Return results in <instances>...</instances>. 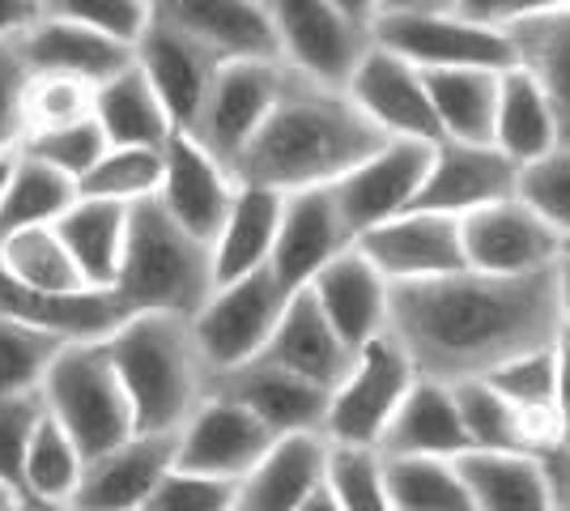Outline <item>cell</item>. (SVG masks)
Listing matches in <instances>:
<instances>
[{
	"instance_id": "cell-31",
	"label": "cell",
	"mask_w": 570,
	"mask_h": 511,
	"mask_svg": "<svg viewBox=\"0 0 570 511\" xmlns=\"http://www.w3.org/2000/svg\"><path fill=\"white\" fill-rule=\"evenodd\" d=\"M502 30L511 39L515 69H523L541 86V95L553 107L562 141H570V9L520 18V22L502 26Z\"/></svg>"
},
{
	"instance_id": "cell-17",
	"label": "cell",
	"mask_w": 570,
	"mask_h": 511,
	"mask_svg": "<svg viewBox=\"0 0 570 511\" xmlns=\"http://www.w3.org/2000/svg\"><path fill=\"white\" fill-rule=\"evenodd\" d=\"M222 60L226 56H217L200 39H191L184 30L158 22V18H149L145 30L137 35V43H132V65L141 69L145 81L154 86L158 102L167 107L175 132H188L191 128Z\"/></svg>"
},
{
	"instance_id": "cell-6",
	"label": "cell",
	"mask_w": 570,
	"mask_h": 511,
	"mask_svg": "<svg viewBox=\"0 0 570 511\" xmlns=\"http://www.w3.org/2000/svg\"><path fill=\"white\" fill-rule=\"evenodd\" d=\"M417 371L409 363L404 345L392 333L371 337L354 350V363L341 375V384L328 392V410L320 422V435L328 448H366L375 452L383 426L392 422L396 405L404 401Z\"/></svg>"
},
{
	"instance_id": "cell-50",
	"label": "cell",
	"mask_w": 570,
	"mask_h": 511,
	"mask_svg": "<svg viewBox=\"0 0 570 511\" xmlns=\"http://www.w3.org/2000/svg\"><path fill=\"white\" fill-rule=\"evenodd\" d=\"M39 417H43V396L39 392L0 396V482L9 490L22 487V461Z\"/></svg>"
},
{
	"instance_id": "cell-59",
	"label": "cell",
	"mask_w": 570,
	"mask_h": 511,
	"mask_svg": "<svg viewBox=\"0 0 570 511\" xmlns=\"http://www.w3.org/2000/svg\"><path fill=\"white\" fill-rule=\"evenodd\" d=\"M448 0H375V13H409V9H434Z\"/></svg>"
},
{
	"instance_id": "cell-24",
	"label": "cell",
	"mask_w": 570,
	"mask_h": 511,
	"mask_svg": "<svg viewBox=\"0 0 570 511\" xmlns=\"http://www.w3.org/2000/svg\"><path fill=\"white\" fill-rule=\"evenodd\" d=\"M328 439L320 431H294L268 443L235 487V511H294L311 490L328 482Z\"/></svg>"
},
{
	"instance_id": "cell-63",
	"label": "cell",
	"mask_w": 570,
	"mask_h": 511,
	"mask_svg": "<svg viewBox=\"0 0 570 511\" xmlns=\"http://www.w3.org/2000/svg\"><path fill=\"white\" fill-rule=\"evenodd\" d=\"M562 256H570V230L562 235Z\"/></svg>"
},
{
	"instance_id": "cell-43",
	"label": "cell",
	"mask_w": 570,
	"mask_h": 511,
	"mask_svg": "<svg viewBox=\"0 0 570 511\" xmlns=\"http://www.w3.org/2000/svg\"><path fill=\"white\" fill-rule=\"evenodd\" d=\"M26 137L39 128H60V124L95 116V86L81 77L65 73H30L22 95Z\"/></svg>"
},
{
	"instance_id": "cell-44",
	"label": "cell",
	"mask_w": 570,
	"mask_h": 511,
	"mask_svg": "<svg viewBox=\"0 0 570 511\" xmlns=\"http://www.w3.org/2000/svg\"><path fill=\"white\" fill-rule=\"evenodd\" d=\"M553 375H558V341L546 350H528L520 358H507L481 380L523 414H553Z\"/></svg>"
},
{
	"instance_id": "cell-45",
	"label": "cell",
	"mask_w": 570,
	"mask_h": 511,
	"mask_svg": "<svg viewBox=\"0 0 570 511\" xmlns=\"http://www.w3.org/2000/svg\"><path fill=\"white\" fill-rule=\"evenodd\" d=\"M515 196L528 200L558 235H567L570 230V141L553 146L549 154L532 158V163H523L520 179H515Z\"/></svg>"
},
{
	"instance_id": "cell-54",
	"label": "cell",
	"mask_w": 570,
	"mask_h": 511,
	"mask_svg": "<svg viewBox=\"0 0 570 511\" xmlns=\"http://www.w3.org/2000/svg\"><path fill=\"white\" fill-rule=\"evenodd\" d=\"M43 18V0H0V43L22 39Z\"/></svg>"
},
{
	"instance_id": "cell-62",
	"label": "cell",
	"mask_w": 570,
	"mask_h": 511,
	"mask_svg": "<svg viewBox=\"0 0 570 511\" xmlns=\"http://www.w3.org/2000/svg\"><path fill=\"white\" fill-rule=\"evenodd\" d=\"M9 163H13V154H9V158H0V188H4V179H9Z\"/></svg>"
},
{
	"instance_id": "cell-51",
	"label": "cell",
	"mask_w": 570,
	"mask_h": 511,
	"mask_svg": "<svg viewBox=\"0 0 570 511\" xmlns=\"http://www.w3.org/2000/svg\"><path fill=\"white\" fill-rule=\"evenodd\" d=\"M26 65L18 39L0 43V158L18 154L26 141V116H22V95H26Z\"/></svg>"
},
{
	"instance_id": "cell-38",
	"label": "cell",
	"mask_w": 570,
	"mask_h": 511,
	"mask_svg": "<svg viewBox=\"0 0 570 511\" xmlns=\"http://www.w3.org/2000/svg\"><path fill=\"white\" fill-rule=\"evenodd\" d=\"M452 396L464 435H469V452H532L528 431H523V410H515L485 380H455Z\"/></svg>"
},
{
	"instance_id": "cell-35",
	"label": "cell",
	"mask_w": 570,
	"mask_h": 511,
	"mask_svg": "<svg viewBox=\"0 0 570 511\" xmlns=\"http://www.w3.org/2000/svg\"><path fill=\"white\" fill-rule=\"evenodd\" d=\"M430 107L439 120V141H476L490 146L499 73L494 69H422Z\"/></svg>"
},
{
	"instance_id": "cell-3",
	"label": "cell",
	"mask_w": 570,
	"mask_h": 511,
	"mask_svg": "<svg viewBox=\"0 0 570 511\" xmlns=\"http://www.w3.org/2000/svg\"><path fill=\"white\" fill-rule=\"evenodd\" d=\"M102 350L132 405L137 431H179L209 392V366L196 350L188 316L132 312Z\"/></svg>"
},
{
	"instance_id": "cell-32",
	"label": "cell",
	"mask_w": 570,
	"mask_h": 511,
	"mask_svg": "<svg viewBox=\"0 0 570 511\" xmlns=\"http://www.w3.org/2000/svg\"><path fill=\"white\" fill-rule=\"evenodd\" d=\"M455 469L473 494V511H553L546 464L532 452H464Z\"/></svg>"
},
{
	"instance_id": "cell-61",
	"label": "cell",
	"mask_w": 570,
	"mask_h": 511,
	"mask_svg": "<svg viewBox=\"0 0 570 511\" xmlns=\"http://www.w3.org/2000/svg\"><path fill=\"white\" fill-rule=\"evenodd\" d=\"M13 503H18V490H9L0 482V511H13Z\"/></svg>"
},
{
	"instance_id": "cell-49",
	"label": "cell",
	"mask_w": 570,
	"mask_h": 511,
	"mask_svg": "<svg viewBox=\"0 0 570 511\" xmlns=\"http://www.w3.org/2000/svg\"><path fill=\"white\" fill-rule=\"evenodd\" d=\"M43 13L51 18H69V22L95 26L102 35H111L119 43H137V35L149 22L145 0H43Z\"/></svg>"
},
{
	"instance_id": "cell-27",
	"label": "cell",
	"mask_w": 570,
	"mask_h": 511,
	"mask_svg": "<svg viewBox=\"0 0 570 511\" xmlns=\"http://www.w3.org/2000/svg\"><path fill=\"white\" fill-rule=\"evenodd\" d=\"M26 73H65L81 81H107L124 65H132V48L119 43L111 35H102L95 26L69 22V18H51L43 13L39 22L18 39Z\"/></svg>"
},
{
	"instance_id": "cell-30",
	"label": "cell",
	"mask_w": 570,
	"mask_h": 511,
	"mask_svg": "<svg viewBox=\"0 0 570 511\" xmlns=\"http://www.w3.org/2000/svg\"><path fill=\"white\" fill-rule=\"evenodd\" d=\"M277 222H282V193L238 184L235 200H230L214 244H209L217 286L268 265V252H273V239H277Z\"/></svg>"
},
{
	"instance_id": "cell-4",
	"label": "cell",
	"mask_w": 570,
	"mask_h": 511,
	"mask_svg": "<svg viewBox=\"0 0 570 511\" xmlns=\"http://www.w3.org/2000/svg\"><path fill=\"white\" fill-rule=\"evenodd\" d=\"M214 286V252L205 239L188 235L154 196L128 205V239L111 282L128 316L167 312L191 320Z\"/></svg>"
},
{
	"instance_id": "cell-19",
	"label": "cell",
	"mask_w": 570,
	"mask_h": 511,
	"mask_svg": "<svg viewBox=\"0 0 570 511\" xmlns=\"http://www.w3.org/2000/svg\"><path fill=\"white\" fill-rule=\"evenodd\" d=\"M235 188L238 179L200 141H191L188 132H170L163 146V184H158L154 200L188 235L214 244L217 226L235 200Z\"/></svg>"
},
{
	"instance_id": "cell-16",
	"label": "cell",
	"mask_w": 570,
	"mask_h": 511,
	"mask_svg": "<svg viewBox=\"0 0 570 511\" xmlns=\"http://www.w3.org/2000/svg\"><path fill=\"white\" fill-rule=\"evenodd\" d=\"M170 464L175 431H132L124 443L81 464L69 503L77 511H141Z\"/></svg>"
},
{
	"instance_id": "cell-26",
	"label": "cell",
	"mask_w": 570,
	"mask_h": 511,
	"mask_svg": "<svg viewBox=\"0 0 570 511\" xmlns=\"http://www.w3.org/2000/svg\"><path fill=\"white\" fill-rule=\"evenodd\" d=\"M261 358L333 392L341 384V375L350 371V363H354V350L336 337L333 324L324 320L320 303H315V294L303 286V291H294L285 298V312L277 320L268 345L261 350Z\"/></svg>"
},
{
	"instance_id": "cell-40",
	"label": "cell",
	"mask_w": 570,
	"mask_h": 511,
	"mask_svg": "<svg viewBox=\"0 0 570 511\" xmlns=\"http://www.w3.org/2000/svg\"><path fill=\"white\" fill-rule=\"evenodd\" d=\"M158 184H163V149L107 146V154L77 179V193L137 205V200H149L158 193Z\"/></svg>"
},
{
	"instance_id": "cell-5",
	"label": "cell",
	"mask_w": 570,
	"mask_h": 511,
	"mask_svg": "<svg viewBox=\"0 0 570 511\" xmlns=\"http://www.w3.org/2000/svg\"><path fill=\"white\" fill-rule=\"evenodd\" d=\"M39 396H43V410L60 422V431L77 443L86 461L137 431L132 405L119 389V375L102 341H69L48 366Z\"/></svg>"
},
{
	"instance_id": "cell-39",
	"label": "cell",
	"mask_w": 570,
	"mask_h": 511,
	"mask_svg": "<svg viewBox=\"0 0 570 511\" xmlns=\"http://www.w3.org/2000/svg\"><path fill=\"white\" fill-rule=\"evenodd\" d=\"M0 268L30 291H77L86 286L77 277L69 247L60 244L56 226H26L0 239Z\"/></svg>"
},
{
	"instance_id": "cell-18",
	"label": "cell",
	"mask_w": 570,
	"mask_h": 511,
	"mask_svg": "<svg viewBox=\"0 0 570 511\" xmlns=\"http://www.w3.org/2000/svg\"><path fill=\"white\" fill-rule=\"evenodd\" d=\"M515 179H520V167L502 149L476 146V141H434L413 209L464 218L481 205L515 193Z\"/></svg>"
},
{
	"instance_id": "cell-9",
	"label": "cell",
	"mask_w": 570,
	"mask_h": 511,
	"mask_svg": "<svg viewBox=\"0 0 570 511\" xmlns=\"http://www.w3.org/2000/svg\"><path fill=\"white\" fill-rule=\"evenodd\" d=\"M285 298L289 291L268 273V265L214 286V294L191 316V337H196V350L209 366V375L230 371L261 354L282 320Z\"/></svg>"
},
{
	"instance_id": "cell-64",
	"label": "cell",
	"mask_w": 570,
	"mask_h": 511,
	"mask_svg": "<svg viewBox=\"0 0 570 511\" xmlns=\"http://www.w3.org/2000/svg\"><path fill=\"white\" fill-rule=\"evenodd\" d=\"M13 511H18V503H13Z\"/></svg>"
},
{
	"instance_id": "cell-34",
	"label": "cell",
	"mask_w": 570,
	"mask_h": 511,
	"mask_svg": "<svg viewBox=\"0 0 570 511\" xmlns=\"http://www.w3.org/2000/svg\"><path fill=\"white\" fill-rule=\"evenodd\" d=\"M490 146L502 149L515 167L532 163L549 154L553 146H562V132L553 120V107L541 95V86L523 69H502L499 73V102H494V132Z\"/></svg>"
},
{
	"instance_id": "cell-58",
	"label": "cell",
	"mask_w": 570,
	"mask_h": 511,
	"mask_svg": "<svg viewBox=\"0 0 570 511\" xmlns=\"http://www.w3.org/2000/svg\"><path fill=\"white\" fill-rule=\"evenodd\" d=\"M294 511H341V508H336L333 490H328V482H324L320 490H311L307 499H303V503H298Z\"/></svg>"
},
{
	"instance_id": "cell-15",
	"label": "cell",
	"mask_w": 570,
	"mask_h": 511,
	"mask_svg": "<svg viewBox=\"0 0 570 511\" xmlns=\"http://www.w3.org/2000/svg\"><path fill=\"white\" fill-rule=\"evenodd\" d=\"M354 244L387 277V286L469 268L464 265V244H460V218L430 214V209H404L396 218L362 230Z\"/></svg>"
},
{
	"instance_id": "cell-60",
	"label": "cell",
	"mask_w": 570,
	"mask_h": 511,
	"mask_svg": "<svg viewBox=\"0 0 570 511\" xmlns=\"http://www.w3.org/2000/svg\"><path fill=\"white\" fill-rule=\"evenodd\" d=\"M341 9H350L354 18H362V22H371L375 18V0H336Z\"/></svg>"
},
{
	"instance_id": "cell-56",
	"label": "cell",
	"mask_w": 570,
	"mask_h": 511,
	"mask_svg": "<svg viewBox=\"0 0 570 511\" xmlns=\"http://www.w3.org/2000/svg\"><path fill=\"white\" fill-rule=\"evenodd\" d=\"M558 303H562V337L570 341V256H558Z\"/></svg>"
},
{
	"instance_id": "cell-48",
	"label": "cell",
	"mask_w": 570,
	"mask_h": 511,
	"mask_svg": "<svg viewBox=\"0 0 570 511\" xmlns=\"http://www.w3.org/2000/svg\"><path fill=\"white\" fill-rule=\"evenodd\" d=\"M235 487L238 482H222V478H205L170 464L141 511H235Z\"/></svg>"
},
{
	"instance_id": "cell-23",
	"label": "cell",
	"mask_w": 570,
	"mask_h": 511,
	"mask_svg": "<svg viewBox=\"0 0 570 511\" xmlns=\"http://www.w3.org/2000/svg\"><path fill=\"white\" fill-rule=\"evenodd\" d=\"M0 316L22 320L30 328H43L60 341H102L128 320V312L116 298V291H98V286L30 291L0 268Z\"/></svg>"
},
{
	"instance_id": "cell-11",
	"label": "cell",
	"mask_w": 570,
	"mask_h": 511,
	"mask_svg": "<svg viewBox=\"0 0 570 511\" xmlns=\"http://www.w3.org/2000/svg\"><path fill=\"white\" fill-rule=\"evenodd\" d=\"M460 244H464V265L494 277L541 273L562 256V235L515 193L464 214Z\"/></svg>"
},
{
	"instance_id": "cell-2",
	"label": "cell",
	"mask_w": 570,
	"mask_h": 511,
	"mask_svg": "<svg viewBox=\"0 0 570 511\" xmlns=\"http://www.w3.org/2000/svg\"><path fill=\"white\" fill-rule=\"evenodd\" d=\"M383 141L392 137H383L341 86H324L289 69L273 111L243 146L230 175L238 184L273 188L282 196L328 188L362 158H371Z\"/></svg>"
},
{
	"instance_id": "cell-1",
	"label": "cell",
	"mask_w": 570,
	"mask_h": 511,
	"mask_svg": "<svg viewBox=\"0 0 570 511\" xmlns=\"http://www.w3.org/2000/svg\"><path fill=\"white\" fill-rule=\"evenodd\" d=\"M387 333L426 380H481L562 333L558 265L520 277L455 268L387 286Z\"/></svg>"
},
{
	"instance_id": "cell-57",
	"label": "cell",
	"mask_w": 570,
	"mask_h": 511,
	"mask_svg": "<svg viewBox=\"0 0 570 511\" xmlns=\"http://www.w3.org/2000/svg\"><path fill=\"white\" fill-rule=\"evenodd\" d=\"M18 511H77L69 499H35V494H18Z\"/></svg>"
},
{
	"instance_id": "cell-8",
	"label": "cell",
	"mask_w": 570,
	"mask_h": 511,
	"mask_svg": "<svg viewBox=\"0 0 570 511\" xmlns=\"http://www.w3.org/2000/svg\"><path fill=\"white\" fill-rule=\"evenodd\" d=\"M277 60L294 73L345 86L362 51L371 48V22L354 18L336 0H264Z\"/></svg>"
},
{
	"instance_id": "cell-25",
	"label": "cell",
	"mask_w": 570,
	"mask_h": 511,
	"mask_svg": "<svg viewBox=\"0 0 570 511\" xmlns=\"http://www.w3.org/2000/svg\"><path fill=\"white\" fill-rule=\"evenodd\" d=\"M149 18L200 39L217 56H277L264 0H145Z\"/></svg>"
},
{
	"instance_id": "cell-47",
	"label": "cell",
	"mask_w": 570,
	"mask_h": 511,
	"mask_svg": "<svg viewBox=\"0 0 570 511\" xmlns=\"http://www.w3.org/2000/svg\"><path fill=\"white\" fill-rule=\"evenodd\" d=\"M22 149L35 154L39 163L65 170L72 184H77V179L107 154V137H102V128L95 124V116H86V120L60 124V128H39V132H30L22 141Z\"/></svg>"
},
{
	"instance_id": "cell-28",
	"label": "cell",
	"mask_w": 570,
	"mask_h": 511,
	"mask_svg": "<svg viewBox=\"0 0 570 511\" xmlns=\"http://www.w3.org/2000/svg\"><path fill=\"white\" fill-rule=\"evenodd\" d=\"M375 452L380 456H443V461L464 456L469 435H464V422L455 410L452 384L417 375L396 405L392 422L383 426Z\"/></svg>"
},
{
	"instance_id": "cell-12",
	"label": "cell",
	"mask_w": 570,
	"mask_h": 511,
	"mask_svg": "<svg viewBox=\"0 0 570 511\" xmlns=\"http://www.w3.org/2000/svg\"><path fill=\"white\" fill-rule=\"evenodd\" d=\"M430 149H434V141L392 137L371 158H362L354 170H345L336 184H328V193H333L336 209H341L354 239L362 230L413 209V196L426 179Z\"/></svg>"
},
{
	"instance_id": "cell-41",
	"label": "cell",
	"mask_w": 570,
	"mask_h": 511,
	"mask_svg": "<svg viewBox=\"0 0 570 511\" xmlns=\"http://www.w3.org/2000/svg\"><path fill=\"white\" fill-rule=\"evenodd\" d=\"M81 464L86 456L77 452L60 422L43 410L35 435H30V448H26V461H22V487L18 494H35V499H72L77 490V478H81Z\"/></svg>"
},
{
	"instance_id": "cell-22",
	"label": "cell",
	"mask_w": 570,
	"mask_h": 511,
	"mask_svg": "<svg viewBox=\"0 0 570 511\" xmlns=\"http://www.w3.org/2000/svg\"><path fill=\"white\" fill-rule=\"evenodd\" d=\"M324 320L350 350H362L371 337L387 333V277L350 244L307 282Z\"/></svg>"
},
{
	"instance_id": "cell-10",
	"label": "cell",
	"mask_w": 570,
	"mask_h": 511,
	"mask_svg": "<svg viewBox=\"0 0 570 511\" xmlns=\"http://www.w3.org/2000/svg\"><path fill=\"white\" fill-rule=\"evenodd\" d=\"M285 77H289V69L277 56H235V60H222L214 81H209V95H205L196 120H191L188 137L209 149L226 170H235V158L256 137L264 116L273 111Z\"/></svg>"
},
{
	"instance_id": "cell-46",
	"label": "cell",
	"mask_w": 570,
	"mask_h": 511,
	"mask_svg": "<svg viewBox=\"0 0 570 511\" xmlns=\"http://www.w3.org/2000/svg\"><path fill=\"white\" fill-rule=\"evenodd\" d=\"M328 490L341 511H396L383 487L380 452H366V448L328 452Z\"/></svg>"
},
{
	"instance_id": "cell-14",
	"label": "cell",
	"mask_w": 570,
	"mask_h": 511,
	"mask_svg": "<svg viewBox=\"0 0 570 511\" xmlns=\"http://www.w3.org/2000/svg\"><path fill=\"white\" fill-rule=\"evenodd\" d=\"M341 90L354 98V107L380 128L383 137L439 141V120L430 107L422 69L409 65L396 51L380 48L375 39L362 51V60L354 65V73Z\"/></svg>"
},
{
	"instance_id": "cell-33",
	"label": "cell",
	"mask_w": 570,
	"mask_h": 511,
	"mask_svg": "<svg viewBox=\"0 0 570 511\" xmlns=\"http://www.w3.org/2000/svg\"><path fill=\"white\" fill-rule=\"evenodd\" d=\"M95 124L102 128L107 146H149L163 149L175 132L167 107L158 102L154 86L137 65H124L119 73L95 86Z\"/></svg>"
},
{
	"instance_id": "cell-42",
	"label": "cell",
	"mask_w": 570,
	"mask_h": 511,
	"mask_svg": "<svg viewBox=\"0 0 570 511\" xmlns=\"http://www.w3.org/2000/svg\"><path fill=\"white\" fill-rule=\"evenodd\" d=\"M69 341L51 337L43 328H30L22 320L0 316V396H18V392H39L43 375L56 363V354Z\"/></svg>"
},
{
	"instance_id": "cell-53",
	"label": "cell",
	"mask_w": 570,
	"mask_h": 511,
	"mask_svg": "<svg viewBox=\"0 0 570 511\" xmlns=\"http://www.w3.org/2000/svg\"><path fill=\"white\" fill-rule=\"evenodd\" d=\"M553 414H558V448H570V341L558 333V375H553Z\"/></svg>"
},
{
	"instance_id": "cell-55",
	"label": "cell",
	"mask_w": 570,
	"mask_h": 511,
	"mask_svg": "<svg viewBox=\"0 0 570 511\" xmlns=\"http://www.w3.org/2000/svg\"><path fill=\"white\" fill-rule=\"evenodd\" d=\"M541 464H546L553 511H570V448H549V452H541Z\"/></svg>"
},
{
	"instance_id": "cell-20",
	"label": "cell",
	"mask_w": 570,
	"mask_h": 511,
	"mask_svg": "<svg viewBox=\"0 0 570 511\" xmlns=\"http://www.w3.org/2000/svg\"><path fill=\"white\" fill-rule=\"evenodd\" d=\"M350 244H354V235H350V226L341 218L328 188L285 193L277 239H273V252H268V273L294 294Z\"/></svg>"
},
{
	"instance_id": "cell-13",
	"label": "cell",
	"mask_w": 570,
	"mask_h": 511,
	"mask_svg": "<svg viewBox=\"0 0 570 511\" xmlns=\"http://www.w3.org/2000/svg\"><path fill=\"white\" fill-rule=\"evenodd\" d=\"M273 439L277 435L252 410H243L222 392H205V401L175 431V464L205 478L238 482L268 452Z\"/></svg>"
},
{
	"instance_id": "cell-29",
	"label": "cell",
	"mask_w": 570,
	"mask_h": 511,
	"mask_svg": "<svg viewBox=\"0 0 570 511\" xmlns=\"http://www.w3.org/2000/svg\"><path fill=\"white\" fill-rule=\"evenodd\" d=\"M51 226H56L60 244L69 247L77 277L86 286L111 291L119 273V256H124V239H128V205L77 193V200Z\"/></svg>"
},
{
	"instance_id": "cell-7",
	"label": "cell",
	"mask_w": 570,
	"mask_h": 511,
	"mask_svg": "<svg viewBox=\"0 0 570 511\" xmlns=\"http://www.w3.org/2000/svg\"><path fill=\"white\" fill-rule=\"evenodd\" d=\"M371 39L380 48L404 56L417 69H511V39L502 26L464 18L452 4L409 9V13H375Z\"/></svg>"
},
{
	"instance_id": "cell-37",
	"label": "cell",
	"mask_w": 570,
	"mask_h": 511,
	"mask_svg": "<svg viewBox=\"0 0 570 511\" xmlns=\"http://www.w3.org/2000/svg\"><path fill=\"white\" fill-rule=\"evenodd\" d=\"M383 487L396 511H473L455 461L443 456H380Z\"/></svg>"
},
{
	"instance_id": "cell-36",
	"label": "cell",
	"mask_w": 570,
	"mask_h": 511,
	"mask_svg": "<svg viewBox=\"0 0 570 511\" xmlns=\"http://www.w3.org/2000/svg\"><path fill=\"white\" fill-rule=\"evenodd\" d=\"M77 200V184L65 170L39 163L35 154L18 149L9 163V179L0 188V239L26 230V226H48Z\"/></svg>"
},
{
	"instance_id": "cell-52",
	"label": "cell",
	"mask_w": 570,
	"mask_h": 511,
	"mask_svg": "<svg viewBox=\"0 0 570 511\" xmlns=\"http://www.w3.org/2000/svg\"><path fill=\"white\" fill-rule=\"evenodd\" d=\"M464 18L490 26H511L520 18H537V13H553V9H570V0H448Z\"/></svg>"
},
{
	"instance_id": "cell-21",
	"label": "cell",
	"mask_w": 570,
	"mask_h": 511,
	"mask_svg": "<svg viewBox=\"0 0 570 511\" xmlns=\"http://www.w3.org/2000/svg\"><path fill=\"white\" fill-rule=\"evenodd\" d=\"M209 392H222L238 401L243 410L261 417L273 435H294V431H320L324 410H328V389L311 384L303 375L285 371V366L268 363V358H247V363L230 366L209 375Z\"/></svg>"
}]
</instances>
